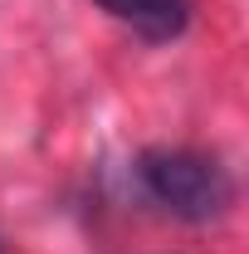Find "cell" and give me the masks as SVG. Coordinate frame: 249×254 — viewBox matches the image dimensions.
<instances>
[{"label": "cell", "mask_w": 249, "mask_h": 254, "mask_svg": "<svg viewBox=\"0 0 249 254\" xmlns=\"http://www.w3.org/2000/svg\"><path fill=\"white\" fill-rule=\"evenodd\" d=\"M137 181L176 220L210 225L235 205V176L215 152L195 147H152L137 157Z\"/></svg>", "instance_id": "1"}, {"label": "cell", "mask_w": 249, "mask_h": 254, "mask_svg": "<svg viewBox=\"0 0 249 254\" xmlns=\"http://www.w3.org/2000/svg\"><path fill=\"white\" fill-rule=\"evenodd\" d=\"M98 5L147 44H166V39L186 34L190 10H195L190 0H98Z\"/></svg>", "instance_id": "2"}]
</instances>
